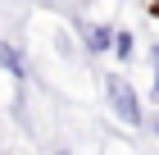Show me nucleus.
I'll list each match as a JSON object with an SVG mask.
<instances>
[{"instance_id": "obj_4", "label": "nucleus", "mask_w": 159, "mask_h": 155, "mask_svg": "<svg viewBox=\"0 0 159 155\" xmlns=\"http://www.w3.org/2000/svg\"><path fill=\"white\" fill-rule=\"evenodd\" d=\"M155 96H159V73H155Z\"/></svg>"}, {"instance_id": "obj_2", "label": "nucleus", "mask_w": 159, "mask_h": 155, "mask_svg": "<svg viewBox=\"0 0 159 155\" xmlns=\"http://www.w3.org/2000/svg\"><path fill=\"white\" fill-rule=\"evenodd\" d=\"M114 36H118V32H114V27L96 23V27H91V32H86V50H109V46H114Z\"/></svg>"}, {"instance_id": "obj_3", "label": "nucleus", "mask_w": 159, "mask_h": 155, "mask_svg": "<svg viewBox=\"0 0 159 155\" xmlns=\"http://www.w3.org/2000/svg\"><path fill=\"white\" fill-rule=\"evenodd\" d=\"M114 50L127 60V55H132V32H118V36H114Z\"/></svg>"}, {"instance_id": "obj_1", "label": "nucleus", "mask_w": 159, "mask_h": 155, "mask_svg": "<svg viewBox=\"0 0 159 155\" xmlns=\"http://www.w3.org/2000/svg\"><path fill=\"white\" fill-rule=\"evenodd\" d=\"M105 91H109V105H114V114H118L123 123H132V128H141V123H146L141 96L132 91V82H127L123 73H109V78H105Z\"/></svg>"}, {"instance_id": "obj_5", "label": "nucleus", "mask_w": 159, "mask_h": 155, "mask_svg": "<svg viewBox=\"0 0 159 155\" xmlns=\"http://www.w3.org/2000/svg\"><path fill=\"white\" fill-rule=\"evenodd\" d=\"M59 155H68V151H59Z\"/></svg>"}]
</instances>
